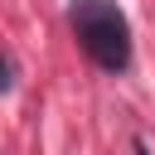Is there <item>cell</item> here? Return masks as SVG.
Here are the masks:
<instances>
[{
    "instance_id": "1",
    "label": "cell",
    "mask_w": 155,
    "mask_h": 155,
    "mask_svg": "<svg viewBox=\"0 0 155 155\" xmlns=\"http://www.w3.org/2000/svg\"><path fill=\"white\" fill-rule=\"evenodd\" d=\"M73 34L97 58V68L121 73L131 63V29H126V15L111 0H78L73 5Z\"/></svg>"
},
{
    "instance_id": "2",
    "label": "cell",
    "mask_w": 155,
    "mask_h": 155,
    "mask_svg": "<svg viewBox=\"0 0 155 155\" xmlns=\"http://www.w3.org/2000/svg\"><path fill=\"white\" fill-rule=\"evenodd\" d=\"M0 87H10V63H0Z\"/></svg>"
}]
</instances>
